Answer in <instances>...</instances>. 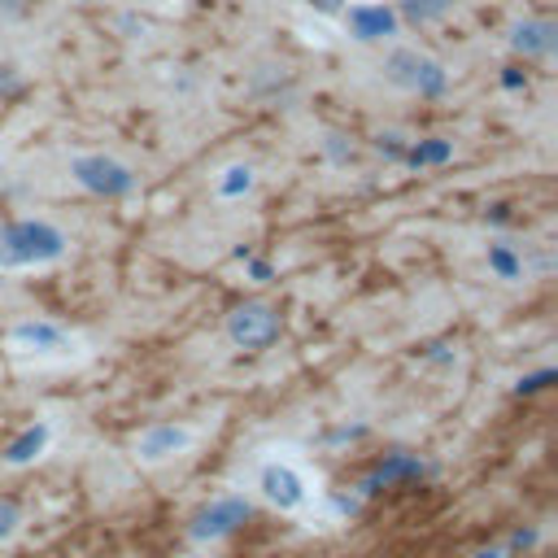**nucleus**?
Returning <instances> with one entry per match:
<instances>
[{
  "instance_id": "f257e3e1",
  "label": "nucleus",
  "mask_w": 558,
  "mask_h": 558,
  "mask_svg": "<svg viewBox=\"0 0 558 558\" xmlns=\"http://www.w3.org/2000/svg\"><path fill=\"white\" fill-rule=\"evenodd\" d=\"M65 235L48 222H13L0 231V257L4 262H48L61 257Z\"/></svg>"
},
{
  "instance_id": "f03ea898",
  "label": "nucleus",
  "mask_w": 558,
  "mask_h": 558,
  "mask_svg": "<svg viewBox=\"0 0 558 558\" xmlns=\"http://www.w3.org/2000/svg\"><path fill=\"white\" fill-rule=\"evenodd\" d=\"M279 327H283V318L270 301H244L227 314V340L235 349H266L279 336Z\"/></svg>"
},
{
  "instance_id": "7ed1b4c3",
  "label": "nucleus",
  "mask_w": 558,
  "mask_h": 558,
  "mask_svg": "<svg viewBox=\"0 0 558 558\" xmlns=\"http://www.w3.org/2000/svg\"><path fill=\"white\" fill-rule=\"evenodd\" d=\"M70 174L96 192V196H126L135 187V170L122 166L118 157H105V153H92V157H74L70 161Z\"/></svg>"
},
{
  "instance_id": "20e7f679",
  "label": "nucleus",
  "mask_w": 558,
  "mask_h": 558,
  "mask_svg": "<svg viewBox=\"0 0 558 558\" xmlns=\"http://www.w3.org/2000/svg\"><path fill=\"white\" fill-rule=\"evenodd\" d=\"M384 74H388V83L410 87V92H427V87H436V83H440L436 65H432L423 52H414V48H397V52H388Z\"/></svg>"
},
{
  "instance_id": "39448f33",
  "label": "nucleus",
  "mask_w": 558,
  "mask_h": 558,
  "mask_svg": "<svg viewBox=\"0 0 558 558\" xmlns=\"http://www.w3.org/2000/svg\"><path fill=\"white\" fill-rule=\"evenodd\" d=\"M9 344L22 349V353H61V349L70 344V336H65L61 327L44 323V318H31V323H17V327L9 331Z\"/></svg>"
},
{
  "instance_id": "423d86ee",
  "label": "nucleus",
  "mask_w": 558,
  "mask_h": 558,
  "mask_svg": "<svg viewBox=\"0 0 558 558\" xmlns=\"http://www.w3.org/2000/svg\"><path fill=\"white\" fill-rule=\"evenodd\" d=\"M262 493H266L270 506L292 510V506H301L305 484H301V475H296L292 466H266V471H262Z\"/></svg>"
},
{
  "instance_id": "0eeeda50",
  "label": "nucleus",
  "mask_w": 558,
  "mask_h": 558,
  "mask_svg": "<svg viewBox=\"0 0 558 558\" xmlns=\"http://www.w3.org/2000/svg\"><path fill=\"white\" fill-rule=\"evenodd\" d=\"M192 440V432L187 427H174V423H157V427H148L144 436H140V458L144 462H161V458H174L183 445Z\"/></svg>"
},
{
  "instance_id": "6e6552de",
  "label": "nucleus",
  "mask_w": 558,
  "mask_h": 558,
  "mask_svg": "<svg viewBox=\"0 0 558 558\" xmlns=\"http://www.w3.org/2000/svg\"><path fill=\"white\" fill-rule=\"evenodd\" d=\"M244 519H248V501H240V497H227V501L209 506V510L196 519L192 536H222V532H231V527H235V523H244Z\"/></svg>"
},
{
  "instance_id": "1a4fd4ad",
  "label": "nucleus",
  "mask_w": 558,
  "mask_h": 558,
  "mask_svg": "<svg viewBox=\"0 0 558 558\" xmlns=\"http://www.w3.org/2000/svg\"><path fill=\"white\" fill-rule=\"evenodd\" d=\"M510 44H514V52H523V57H545V52L554 48V22H545V17L519 22Z\"/></svg>"
},
{
  "instance_id": "9d476101",
  "label": "nucleus",
  "mask_w": 558,
  "mask_h": 558,
  "mask_svg": "<svg viewBox=\"0 0 558 558\" xmlns=\"http://www.w3.org/2000/svg\"><path fill=\"white\" fill-rule=\"evenodd\" d=\"M392 4L401 9V17H405V22L423 26V22H440L458 0H392Z\"/></svg>"
},
{
  "instance_id": "9b49d317",
  "label": "nucleus",
  "mask_w": 558,
  "mask_h": 558,
  "mask_svg": "<svg viewBox=\"0 0 558 558\" xmlns=\"http://www.w3.org/2000/svg\"><path fill=\"white\" fill-rule=\"evenodd\" d=\"M353 26H357V39H375L392 26V17L384 9H366V13H353Z\"/></svg>"
},
{
  "instance_id": "f8f14e48",
  "label": "nucleus",
  "mask_w": 558,
  "mask_h": 558,
  "mask_svg": "<svg viewBox=\"0 0 558 558\" xmlns=\"http://www.w3.org/2000/svg\"><path fill=\"white\" fill-rule=\"evenodd\" d=\"M22 527V506L13 497H0V545Z\"/></svg>"
},
{
  "instance_id": "ddd939ff",
  "label": "nucleus",
  "mask_w": 558,
  "mask_h": 558,
  "mask_svg": "<svg viewBox=\"0 0 558 558\" xmlns=\"http://www.w3.org/2000/svg\"><path fill=\"white\" fill-rule=\"evenodd\" d=\"M26 9V0H0V13H9V17H17Z\"/></svg>"
},
{
  "instance_id": "4468645a",
  "label": "nucleus",
  "mask_w": 558,
  "mask_h": 558,
  "mask_svg": "<svg viewBox=\"0 0 558 558\" xmlns=\"http://www.w3.org/2000/svg\"><path fill=\"white\" fill-rule=\"evenodd\" d=\"M9 87H17V78H13L9 65H0V92H9Z\"/></svg>"
},
{
  "instance_id": "2eb2a0df",
  "label": "nucleus",
  "mask_w": 558,
  "mask_h": 558,
  "mask_svg": "<svg viewBox=\"0 0 558 558\" xmlns=\"http://www.w3.org/2000/svg\"><path fill=\"white\" fill-rule=\"evenodd\" d=\"M314 4H318V9H323V13H336V9H340V4H344V0H314Z\"/></svg>"
},
{
  "instance_id": "dca6fc26",
  "label": "nucleus",
  "mask_w": 558,
  "mask_h": 558,
  "mask_svg": "<svg viewBox=\"0 0 558 558\" xmlns=\"http://www.w3.org/2000/svg\"><path fill=\"white\" fill-rule=\"evenodd\" d=\"M0 292H4V279H0Z\"/></svg>"
},
{
  "instance_id": "f3484780",
  "label": "nucleus",
  "mask_w": 558,
  "mask_h": 558,
  "mask_svg": "<svg viewBox=\"0 0 558 558\" xmlns=\"http://www.w3.org/2000/svg\"><path fill=\"white\" fill-rule=\"evenodd\" d=\"M78 4H87V0H78Z\"/></svg>"
}]
</instances>
